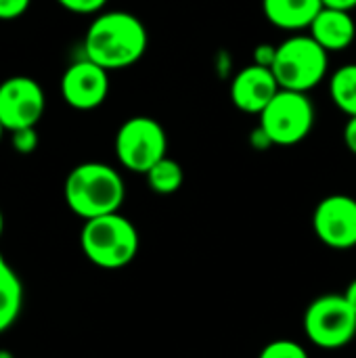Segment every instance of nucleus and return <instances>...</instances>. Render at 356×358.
I'll return each mask as SVG.
<instances>
[{"label": "nucleus", "mask_w": 356, "mask_h": 358, "mask_svg": "<svg viewBox=\"0 0 356 358\" xmlns=\"http://www.w3.org/2000/svg\"><path fill=\"white\" fill-rule=\"evenodd\" d=\"M258 358H311L308 350L294 340H275L266 344Z\"/></svg>", "instance_id": "17"}, {"label": "nucleus", "mask_w": 356, "mask_h": 358, "mask_svg": "<svg viewBox=\"0 0 356 358\" xmlns=\"http://www.w3.org/2000/svg\"><path fill=\"white\" fill-rule=\"evenodd\" d=\"M31 0H0V21H13L19 19L27 8Z\"/></svg>", "instance_id": "20"}, {"label": "nucleus", "mask_w": 356, "mask_h": 358, "mask_svg": "<svg viewBox=\"0 0 356 358\" xmlns=\"http://www.w3.org/2000/svg\"><path fill=\"white\" fill-rule=\"evenodd\" d=\"M80 248L86 260L103 271L128 266L141 248L136 227L120 212L84 220L80 231Z\"/></svg>", "instance_id": "3"}, {"label": "nucleus", "mask_w": 356, "mask_h": 358, "mask_svg": "<svg viewBox=\"0 0 356 358\" xmlns=\"http://www.w3.org/2000/svg\"><path fill=\"white\" fill-rule=\"evenodd\" d=\"M271 69L279 88L311 92L329 73V52L311 34H292L277 44Z\"/></svg>", "instance_id": "4"}, {"label": "nucleus", "mask_w": 356, "mask_h": 358, "mask_svg": "<svg viewBox=\"0 0 356 358\" xmlns=\"http://www.w3.org/2000/svg\"><path fill=\"white\" fill-rule=\"evenodd\" d=\"M2 134H4V126L0 124V141H2Z\"/></svg>", "instance_id": "26"}, {"label": "nucleus", "mask_w": 356, "mask_h": 358, "mask_svg": "<svg viewBox=\"0 0 356 358\" xmlns=\"http://www.w3.org/2000/svg\"><path fill=\"white\" fill-rule=\"evenodd\" d=\"M44 111L46 94L34 78L13 76L0 84V124L4 130L36 128Z\"/></svg>", "instance_id": "8"}, {"label": "nucleus", "mask_w": 356, "mask_h": 358, "mask_svg": "<svg viewBox=\"0 0 356 358\" xmlns=\"http://www.w3.org/2000/svg\"><path fill=\"white\" fill-rule=\"evenodd\" d=\"M38 132L36 128H21L10 132V145L19 155H29L38 149Z\"/></svg>", "instance_id": "18"}, {"label": "nucleus", "mask_w": 356, "mask_h": 358, "mask_svg": "<svg viewBox=\"0 0 356 358\" xmlns=\"http://www.w3.org/2000/svg\"><path fill=\"white\" fill-rule=\"evenodd\" d=\"M323 6H329V8H340V10H355L356 0H323Z\"/></svg>", "instance_id": "23"}, {"label": "nucleus", "mask_w": 356, "mask_h": 358, "mask_svg": "<svg viewBox=\"0 0 356 358\" xmlns=\"http://www.w3.org/2000/svg\"><path fill=\"white\" fill-rule=\"evenodd\" d=\"M168 155V134L164 126L149 115L128 117L115 132V157L134 174H147Z\"/></svg>", "instance_id": "6"}, {"label": "nucleus", "mask_w": 356, "mask_h": 358, "mask_svg": "<svg viewBox=\"0 0 356 358\" xmlns=\"http://www.w3.org/2000/svg\"><path fill=\"white\" fill-rule=\"evenodd\" d=\"M61 96L76 111H92L107 101L109 71L90 59L73 61L61 76Z\"/></svg>", "instance_id": "10"}, {"label": "nucleus", "mask_w": 356, "mask_h": 358, "mask_svg": "<svg viewBox=\"0 0 356 358\" xmlns=\"http://www.w3.org/2000/svg\"><path fill=\"white\" fill-rule=\"evenodd\" d=\"M317 239L338 252L356 248V199L344 193L323 197L313 212Z\"/></svg>", "instance_id": "9"}, {"label": "nucleus", "mask_w": 356, "mask_h": 358, "mask_svg": "<svg viewBox=\"0 0 356 358\" xmlns=\"http://www.w3.org/2000/svg\"><path fill=\"white\" fill-rule=\"evenodd\" d=\"M304 334L323 350H340L356 338V313L344 294H325L313 300L304 313Z\"/></svg>", "instance_id": "7"}, {"label": "nucleus", "mask_w": 356, "mask_h": 358, "mask_svg": "<svg viewBox=\"0 0 356 358\" xmlns=\"http://www.w3.org/2000/svg\"><path fill=\"white\" fill-rule=\"evenodd\" d=\"M23 308V283L8 260L0 254V336L19 319Z\"/></svg>", "instance_id": "14"}, {"label": "nucleus", "mask_w": 356, "mask_h": 358, "mask_svg": "<svg viewBox=\"0 0 356 358\" xmlns=\"http://www.w3.org/2000/svg\"><path fill=\"white\" fill-rule=\"evenodd\" d=\"M63 197L78 218L90 220L120 212L126 199V185L113 166L103 162H84L67 174Z\"/></svg>", "instance_id": "2"}, {"label": "nucleus", "mask_w": 356, "mask_h": 358, "mask_svg": "<svg viewBox=\"0 0 356 358\" xmlns=\"http://www.w3.org/2000/svg\"><path fill=\"white\" fill-rule=\"evenodd\" d=\"M344 298L348 300V304L355 308V313H356V279L346 287V292H344Z\"/></svg>", "instance_id": "24"}, {"label": "nucleus", "mask_w": 356, "mask_h": 358, "mask_svg": "<svg viewBox=\"0 0 356 358\" xmlns=\"http://www.w3.org/2000/svg\"><path fill=\"white\" fill-rule=\"evenodd\" d=\"M344 145L346 149L356 155V115L346 120V126H344Z\"/></svg>", "instance_id": "22"}, {"label": "nucleus", "mask_w": 356, "mask_h": 358, "mask_svg": "<svg viewBox=\"0 0 356 358\" xmlns=\"http://www.w3.org/2000/svg\"><path fill=\"white\" fill-rule=\"evenodd\" d=\"M258 117V128L264 132L271 147H294L313 132L317 113L308 92L279 88Z\"/></svg>", "instance_id": "5"}, {"label": "nucleus", "mask_w": 356, "mask_h": 358, "mask_svg": "<svg viewBox=\"0 0 356 358\" xmlns=\"http://www.w3.org/2000/svg\"><path fill=\"white\" fill-rule=\"evenodd\" d=\"M145 178H147V185H149V189L153 193H157V195H172V193H176L183 187L185 170H183V166L176 159L166 155L164 159H159L145 174Z\"/></svg>", "instance_id": "16"}, {"label": "nucleus", "mask_w": 356, "mask_h": 358, "mask_svg": "<svg viewBox=\"0 0 356 358\" xmlns=\"http://www.w3.org/2000/svg\"><path fill=\"white\" fill-rule=\"evenodd\" d=\"M321 8L323 0H262L266 21L277 29L292 34L308 29Z\"/></svg>", "instance_id": "13"}, {"label": "nucleus", "mask_w": 356, "mask_h": 358, "mask_svg": "<svg viewBox=\"0 0 356 358\" xmlns=\"http://www.w3.org/2000/svg\"><path fill=\"white\" fill-rule=\"evenodd\" d=\"M279 92V82L271 67L262 65H245L241 67L229 86L231 103L250 115H260L262 109L273 101V96Z\"/></svg>", "instance_id": "11"}, {"label": "nucleus", "mask_w": 356, "mask_h": 358, "mask_svg": "<svg viewBox=\"0 0 356 358\" xmlns=\"http://www.w3.org/2000/svg\"><path fill=\"white\" fill-rule=\"evenodd\" d=\"M149 46L145 23L128 10L99 13L84 36V57L107 71L132 67Z\"/></svg>", "instance_id": "1"}, {"label": "nucleus", "mask_w": 356, "mask_h": 358, "mask_svg": "<svg viewBox=\"0 0 356 358\" xmlns=\"http://www.w3.org/2000/svg\"><path fill=\"white\" fill-rule=\"evenodd\" d=\"M275 52H277V46H273V44H260L254 50V63L256 65H262V67H273Z\"/></svg>", "instance_id": "21"}, {"label": "nucleus", "mask_w": 356, "mask_h": 358, "mask_svg": "<svg viewBox=\"0 0 356 358\" xmlns=\"http://www.w3.org/2000/svg\"><path fill=\"white\" fill-rule=\"evenodd\" d=\"M329 99L348 117L356 115V63H346L332 73Z\"/></svg>", "instance_id": "15"}, {"label": "nucleus", "mask_w": 356, "mask_h": 358, "mask_svg": "<svg viewBox=\"0 0 356 358\" xmlns=\"http://www.w3.org/2000/svg\"><path fill=\"white\" fill-rule=\"evenodd\" d=\"M308 34L332 55L346 50L356 38V23L350 10L323 6L308 27Z\"/></svg>", "instance_id": "12"}, {"label": "nucleus", "mask_w": 356, "mask_h": 358, "mask_svg": "<svg viewBox=\"0 0 356 358\" xmlns=\"http://www.w3.org/2000/svg\"><path fill=\"white\" fill-rule=\"evenodd\" d=\"M107 2L109 0H57L59 6L76 15H99Z\"/></svg>", "instance_id": "19"}, {"label": "nucleus", "mask_w": 356, "mask_h": 358, "mask_svg": "<svg viewBox=\"0 0 356 358\" xmlns=\"http://www.w3.org/2000/svg\"><path fill=\"white\" fill-rule=\"evenodd\" d=\"M4 233V216H2V210H0V237Z\"/></svg>", "instance_id": "25"}]
</instances>
